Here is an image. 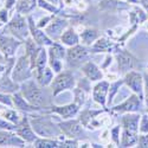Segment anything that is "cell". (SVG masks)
<instances>
[{
	"mask_svg": "<svg viewBox=\"0 0 148 148\" xmlns=\"http://www.w3.org/2000/svg\"><path fill=\"white\" fill-rule=\"evenodd\" d=\"M12 100H13V103L14 106L20 109V110H24V112H34L37 108H34V106H32L31 103H29L25 98H23L19 94H14L13 97H12Z\"/></svg>",
	"mask_w": 148,
	"mask_h": 148,
	"instance_id": "16",
	"label": "cell"
},
{
	"mask_svg": "<svg viewBox=\"0 0 148 148\" xmlns=\"http://www.w3.org/2000/svg\"><path fill=\"white\" fill-rule=\"evenodd\" d=\"M19 45L20 42H17L16 39L8 38V37L5 36H0V51L3 52L5 57H13Z\"/></svg>",
	"mask_w": 148,
	"mask_h": 148,
	"instance_id": "7",
	"label": "cell"
},
{
	"mask_svg": "<svg viewBox=\"0 0 148 148\" xmlns=\"http://www.w3.org/2000/svg\"><path fill=\"white\" fill-rule=\"evenodd\" d=\"M21 94L25 97V100L34 107H40L44 103L43 91L37 87L33 81L25 82L21 85Z\"/></svg>",
	"mask_w": 148,
	"mask_h": 148,
	"instance_id": "1",
	"label": "cell"
},
{
	"mask_svg": "<svg viewBox=\"0 0 148 148\" xmlns=\"http://www.w3.org/2000/svg\"><path fill=\"white\" fill-rule=\"evenodd\" d=\"M16 133L19 135V136L24 140V141H27V142H32L36 141V135L32 132L31 127L29 126V122L26 119H24L19 125L16 127Z\"/></svg>",
	"mask_w": 148,
	"mask_h": 148,
	"instance_id": "9",
	"label": "cell"
},
{
	"mask_svg": "<svg viewBox=\"0 0 148 148\" xmlns=\"http://www.w3.org/2000/svg\"><path fill=\"white\" fill-rule=\"evenodd\" d=\"M7 75H8V71H6L5 76L3 77L1 81H0V90L4 91V92H6V91H7V92H10V91H16V90L18 89V85L14 84V83H12V82L8 79Z\"/></svg>",
	"mask_w": 148,
	"mask_h": 148,
	"instance_id": "21",
	"label": "cell"
},
{
	"mask_svg": "<svg viewBox=\"0 0 148 148\" xmlns=\"http://www.w3.org/2000/svg\"><path fill=\"white\" fill-rule=\"evenodd\" d=\"M0 19H1L3 23H5L7 20V12H6V10L0 11Z\"/></svg>",
	"mask_w": 148,
	"mask_h": 148,
	"instance_id": "28",
	"label": "cell"
},
{
	"mask_svg": "<svg viewBox=\"0 0 148 148\" xmlns=\"http://www.w3.org/2000/svg\"><path fill=\"white\" fill-rule=\"evenodd\" d=\"M66 26V21L62 20V19H56L55 21H52V24L46 29L49 34H52L53 37H58L60 31Z\"/></svg>",
	"mask_w": 148,
	"mask_h": 148,
	"instance_id": "18",
	"label": "cell"
},
{
	"mask_svg": "<svg viewBox=\"0 0 148 148\" xmlns=\"http://www.w3.org/2000/svg\"><path fill=\"white\" fill-rule=\"evenodd\" d=\"M88 59V51L83 46H73L68 51V62L71 66H78Z\"/></svg>",
	"mask_w": 148,
	"mask_h": 148,
	"instance_id": "5",
	"label": "cell"
},
{
	"mask_svg": "<svg viewBox=\"0 0 148 148\" xmlns=\"http://www.w3.org/2000/svg\"><path fill=\"white\" fill-rule=\"evenodd\" d=\"M62 42L66 45H70V46L76 45L78 43V36L75 33V31L72 29H69L68 31L64 32L63 36H62Z\"/></svg>",
	"mask_w": 148,
	"mask_h": 148,
	"instance_id": "20",
	"label": "cell"
},
{
	"mask_svg": "<svg viewBox=\"0 0 148 148\" xmlns=\"http://www.w3.org/2000/svg\"><path fill=\"white\" fill-rule=\"evenodd\" d=\"M96 37H97V32L95 30H87V31H84L83 34H82V38H83L85 44H90Z\"/></svg>",
	"mask_w": 148,
	"mask_h": 148,
	"instance_id": "25",
	"label": "cell"
},
{
	"mask_svg": "<svg viewBox=\"0 0 148 148\" xmlns=\"http://www.w3.org/2000/svg\"><path fill=\"white\" fill-rule=\"evenodd\" d=\"M24 145V140L14 136L8 132L0 130V146H18L21 147Z\"/></svg>",
	"mask_w": 148,
	"mask_h": 148,
	"instance_id": "10",
	"label": "cell"
},
{
	"mask_svg": "<svg viewBox=\"0 0 148 148\" xmlns=\"http://www.w3.org/2000/svg\"><path fill=\"white\" fill-rule=\"evenodd\" d=\"M62 132L64 134H66L69 138H77L81 134H83V130H82V127L79 126L78 121H66V122H62L59 125Z\"/></svg>",
	"mask_w": 148,
	"mask_h": 148,
	"instance_id": "8",
	"label": "cell"
},
{
	"mask_svg": "<svg viewBox=\"0 0 148 148\" xmlns=\"http://www.w3.org/2000/svg\"><path fill=\"white\" fill-rule=\"evenodd\" d=\"M29 20H30V26H31V31H32V36H33L34 40L38 43L39 45H44V44H45V45H52V42L44 34V32H42V31H39V30H37L36 27H33L32 18H30Z\"/></svg>",
	"mask_w": 148,
	"mask_h": 148,
	"instance_id": "15",
	"label": "cell"
},
{
	"mask_svg": "<svg viewBox=\"0 0 148 148\" xmlns=\"http://www.w3.org/2000/svg\"><path fill=\"white\" fill-rule=\"evenodd\" d=\"M78 110V106L77 104H69V106H64V107H52L51 112H55L57 114H59L60 116H63L64 119H69L72 117L77 113Z\"/></svg>",
	"mask_w": 148,
	"mask_h": 148,
	"instance_id": "13",
	"label": "cell"
},
{
	"mask_svg": "<svg viewBox=\"0 0 148 148\" xmlns=\"http://www.w3.org/2000/svg\"><path fill=\"white\" fill-rule=\"evenodd\" d=\"M83 72L85 73V76H87L90 81H98L102 78V71L98 69L94 63L91 62H88V63H85L82 68Z\"/></svg>",
	"mask_w": 148,
	"mask_h": 148,
	"instance_id": "11",
	"label": "cell"
},
{
	"mask_svg": "<svg viewBox=\"0 0 148 148\" xmlns=\"http://www.w3.org/2000/svg\"><path fill=\"white\" fill-rule=\"evenodd\" d=\"M117 59H119V66L121 69V71H128L129 69L134 68V64H135V59L133 58L132 55H129L128 52H121L119 56H117Z\"/></svg>",
	"mask_w": 148,
	"mask_h": 148,
	"instance_id": "12",
	"label": "cell"
},
{
	"mask_svg": "<svg viewBox=\"0 0 148 148\" xmlns=\"http://www.w3.org/2000/svg\"><path fill=\"white\" fill-rule=\"evenodd\" d=\"M38 81L42 85H47L52 81V71L50 69H44L40 73H38Z\"/></svg>",
	"mask_w": 148,
	"mask_h": 148,
	"instance_id": "23",
	"label": "cell"
},
{
	"mask_svg": "<svg viewBox=\"0 0 148 148\" xmlns=\"http://www.w3.org/2000/svg\"><path fill=\"white\" fill-rule=\"evenodd\" d=\"M0 102L3 104H7L8 107H12V97L6 94H0Z\"/></svg>",
	"mask_w": 148,
	"mask_h": 148,
	"instance_id": "26",
	"label": "cell"
},
{
	"mask_svg": "<svg viewBox=\"0 0 148 148\" xmlns=\"http://www.w3.org/2000/svg\"><path fill=\"white\" fill-rule=\"evenodd\" d=\"M13 4H16L14 0H6V7L7 8H11L12 6H13Z\"/></svg>",
	"mask_w": 148,
	"mask_h": 148,
	"instance_id": "29",
	"label": "cell"
},
{
	"mask_svg": "<svg viewBox=\"0 0 148 148\" xmlns=\"http://www.w3.org/2000/svg\"><path fill=\"white\" fill-rule=\"evenodd\" d=\"M3 109H4V108H3V106H1V104H0V112H1V110H3Z\"/></svg>",
	"mask_w": 148,
	"mask_h": 148,
	"instance_id": "30",
	"label": "cell"
},
{
	"mask_svg": "<svg viewBox=\"0 0 148 148\" xmlns=\"http://www.w3.org/2000/svg\"><path fill=\"white\" fill-rule=\"evenodd\" d=\"M73 85H75V79H73V76L71 75V72H69V71L59 73L51 83L53 95H57L58 92L63 91L65 89L73 88Z\"/></svg>",
	"mask_w": 148,
	"mask_h": 148,
	"instance_id": "4",
	"label": "cell"
},
{
	"mask_svg": "<svg viewBox=\"0 0 148 148\" xmlns=\"http://www.w3.org/2000/svg\"><path fill=\"white\" fill-rule=\"evenodd\" d=\"M126 82L133 90H135L136 92L141 91V77H140L139 73L129 72L127 75V77H126Z\"/></svg>",
	"mask_w": 148,
	"mask_h": 148,
	"instance_id": "17",
	"label": "cell"
},
{
	"mask_svg": "<svg viewBox=\"0 0 148 148\" xmlns=\"http://www.w3.org/2000/svg\"><path fill=\"white\" fill-rule=\"evenodd\" d=\"M34 0H19L17 5V11L18 13H26L34 7Z\"/></svg>",
	"mask_w": 148,
	"mask_h": 148,
	"instance_id": "22",
	"label": "cell"
},
{
	"mask_svg": "<svg viewBox=\"0 0 148 148\" xmlns=\"http://www.w3.org/2000/svg\"><path fill=\"white\" fill-rule=\"evenodd\" d=\"M32 128L37 132V134L44 135V136H52L57 135L59 130L51 122L50 117H37L32 121Z\"/></svg>",
	"mask_w": 148,
	"mask_h": 148,
	"instance_id": "2",
	"label": "cell"
},
{
	"mask_svg": "<svg viewBox=\"0 0 148 148\" xmlns=\"http://www.w3.org/2000/svg\"><path fill=\"white\" fill-rule=\"evenodd\" d=\"M107 91H108V83L107 82H101V83L96 84V87L94 88V100L98 103H101L102 106H104Z\"/></svg>",
	"mask_w": 148,
	"mask_h": 148,
	"instance_id": "14",
	"label": "cell"
},
{
	"mask_svg": "<svg viewBox=\"0 0 148 148\" xmlns=\"http://www.w3.org/2000/svg\"><path fill=\"white\" fill-rule=\"evenodd\" d=\"M8 29L12 32V34L16 36L19 39H24L27 36L26 21L19 13L17 16H14V18L12 19V21L8 24Z\"/></svg>",
	"mask_w": 148,
	"mask_h": 148,
	"instance_id": "6",
	"label": "cell"
},
{
	"mask_svg": "<svg viewBox=\"0 0 148 148\" xmlns=\"http://www.w3.org/2000/svg\"><path fill=\"white\" fill-rule=\"evenodd\" d=\"M143 121H142V125H141V132H148V119L147 116H143Z\"/></svg>",
	"mask_w": 148,
	"mask_h": 148,
	"instance_id": "27",
	"label": "cell"
},
{
	"mask_svg": "<svg viewBox=\"0 0 148 148\" xmlns=\"http://www.w3.org/2000/svg\"><path fill=\"white\" fill-rule=\"evenodd\" d=\"M139 106V98L136 96H132L127 102H125L122 106L116 107L114 110L116 112H128V110H136Z\"/></svg>",
	"mask_w": 148,
	"mask_h": 148,
	"instance_id": "19",
	"label": "cell"
},
{
	"mask_svg": "<svg viewBox=\"0 0 148 148\" xmlns=\"http://www.w3.org/2000/svg\"><path fill=\"white\" fill-rule=\"evenodd\" d=\"M31 76L30 72V60L26 56H21L16 66L13 68V71H12V78H13L14 82H24L29 79Z\"/></svg>",
	"mask_w": 148,
	"mask_h": 148,
	"instance_id": "3",
	"label": "cell"
},
{
	"mask_svg": "<svg viewBox=\"0 0 148 148\" xmlns=\"http://www.w3.org/2000/svg\"><path fill=\"white\" fill-rule=\"evenodd\" d=\"M36 147H45V148H51V147H62L59 142L56 141H49V140H37L34 141Z\"/></svg>",
	"mask_w": 148,
	"mask_h": 148,
	"instance_id": "24",
	"label": "cell"
}]
</instances>
